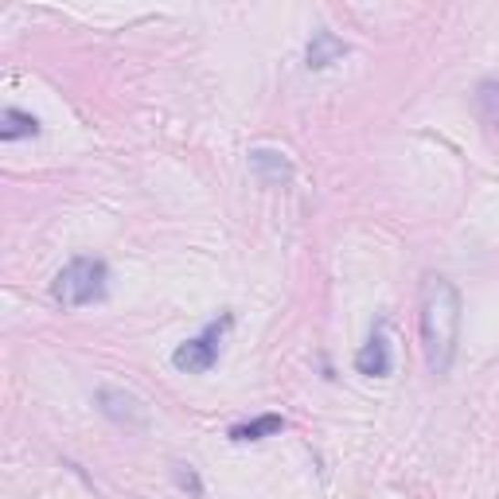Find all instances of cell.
Here are the masks:
<instances>
[{
    "label": "cell",
    "instance_id": "cell-8",
    "mask_svg": "<svg viewBox=\"0 0 499 499\" xmlns=\"http://www.w3.org/2000/svg\"><path fill=\"white\" fill-rule=\"evenodd\" d=\"M285 430V418L281 414H261V418H254V421H239V425H230V441H239V445H246V441H266V437H277Z\"/></svg>",
    "mask_w": 499,
    "mask_h": 499
},
{
    "label": "cell",
    "instance_id": "cell-2",
    "mask_svg": "<svg viewBox=\"0 0 499 499\" xmlns=\"http://www.w3.org/2000/svg\"><path fill=\"white\" fill-rule=\"evenodd\" d=\"M110 292V270L101 258H70L51 281V297L63 308H86L106 301Z\"/></svg>",
    "mask_w": 499,
    "mask_h": 499
},
{
    "label": "cell",
    "instance_id": "cell-5",
    "mask_svg": "<svg viewBox=\"0 0 499 499\" xmlns=\"http://www.w3.org/2000/svg\"><path fill=\"white\" fill-rule=\"evenodd\" d=\"M356 371L366 375V378H387L394 371V351H390V340H387V328L378 324L371 332V340L359 347L356 356Z\"/></svg>",
    "mask_w": 499,
    "mask_h": 499
},
{
    "label": "cell",
    "instance_id": "cell-1",
    "mask_svg": "<svg viewBox=\"0 0 499 499\" xmlns=\"http://www.w3.org/2000/svg\"><path fill=\"white\" fill-rule=\"evenodd\" d=\"M421 351L430 375H449L461 344V292L441 273H425L421 281Z\"/></svg>",
    "mask_w": 499,
    "mask_h": 499
},
{
    "label": "cell",
    "instance_id": "cell-6",
    "mask_svg": "<svg viewBox=\"0 0 499 499\" xmlns=\"http://www.w3.org/2000/svg\"><path fill=\"white\" fill-rule=\"evenodd\" d=\"M250 172H254L261 184H270V187H281V184L292 180L289 156L277 153V149H254V153H250Z\"/></svg>",
    "mask_w": 499,
    "mask_h": 499
},
{
    "label": "cell",
    "instance_id": "cell-3",
    "mask_svg": "<svg viewBox=\"0 0 499 499\" xmlns=\"http://www.w3.org/2000/svg\"><path fill=\"white\" fill-rule=\"evenodd\" d=\"M227 328H230V316L207 324V332H203V335H196V340H187V344H180L172 351V366H175V371H184V375L211 371L215 359H218V340H223Z\"/></svg>",
    "mask_w": 499,
    "mask_h": 499
},
{
    "label": "cell",
    "instance_id": "cell-4",
    "mask_svg": "<svg viewBox=\"0 0 499 499\" xmlns=\"http://www.w3.org/2000/svg\"><path fill=\"white\" fill-rule=\"evenodd\" d=\"M98 409L110 421L125 425V430H144L149 425V406L133 390H122V387H98Z\"/></svg>",
    "mask_w": 499,
    "mask_h": 499
},
{
    "label": "cell",
    "instance_id": "cell-7",
    "mask_svg": "<svg viewBox=\"0 0 499 499\" xmlns=\"http://www.w3.org/2000/svg\"><path fill=\"white\" fill-rule=\"evenodd\" d=\"M344 55H347V43L340 36H335V32H316L313 39H308L304 63H308V70H324L332 63H340Z\"/></svg>",
    "mask_w": 499,
    "mask_h": 499
},
{
    "label": "cell",
    "instance_id": "cell-9",
    "mask_svg": "<svg viewBox=\"0 0 499 499\" xmlns=\"http://www.w3.org/2000/svg\"><path fill=\"white\" fill-rule=\"evenodd\" d=\"M39 133V117L24 113V110H5L0 113V141H24V137H36Z\"/></svg>",
    "mask_w": 499,
    "mask_h": 499
},
{
    "label": "cell",
    "instance_id": "cell-10",
    "mask_svg": "<svg viewBox=\"0 0 499 499\" xmlns=\"http://www.w3.org/2000/svg\"><path fill=\"white\" fill-rule=\"evenodd\" d=\"M172 476H175V483H180V488H184V492H192L196 499L203 495V483H199V476H196V468H192V464L175 461V464H172Z\"/></svg>",
    "mask_w": 499,
    "mask_h": 499
}]
</instances>
